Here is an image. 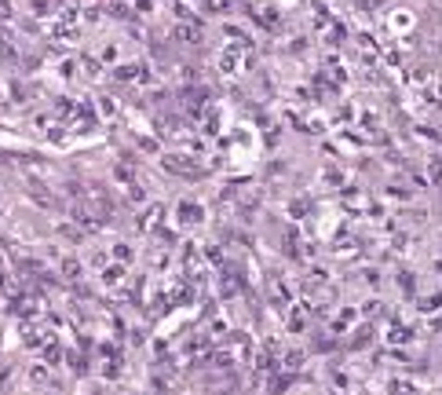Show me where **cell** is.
<instances>
[{"instance_id": "cell-1", "label": "cell", "mask_w": 442, "mask_h": 395, "mask_svg": "<svg viewBox=\"0 0 442 395\" xmlns=\"http://www.w3.org/2000/svg\"><path fill=\"white\" fill-rule=\"evenodd\" d=\"M431 176H435V180H442V161H439V165H431Z\"/></svg>"}]
</instances>
